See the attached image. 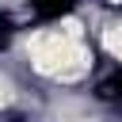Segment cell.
Masks as SVG:
<instances>
[{
    "mask_svg": "<svg viewBox=\"0 0 122 122\" xmlns=\"http://www.w3.org/2000/svg\"><path fill=\"white\" fill-rule=\"evenodd\" d=\"M23 57H27L34 76H42L50 84H61V88L88 80L92 65H95L80 15H61L57 23L30 30L23 38Z\"/></svg>",
    "mask_w": 122,
    "mask_h": 122,
    "instance_id": "obj_1",
    "label": "cell"
},
{
    "mask_svg": "<svg viewBox=\"0 0 122 122\" xmlns=\"http://www.w3.org/2000/svg\"><path fill=\"white\" fill-rule=\"evenodd\" d=\"M99 50H103L114 65H122V19H107V23H103V30H99Z\"/></svg>",
    "mask_w": 122,
    "mask_h": 122,
    "instance_id": "obj_2",
    "label": "cell"
},
{
    "mask_svg": "<svg viewBox=\"0 0 122 122\" xmlns=\"http://www.w3.org/2000/svg\"><path fill=\"white\" fill-rule=\"evenodd\" d=\"M107 4H111V8H122V0H107Z\"/></svg>",
    "mask_w": 122,
    "mask_h": 122,
    "instance_id": "obj_3",
    "label": "cell"
}]
</instances>
